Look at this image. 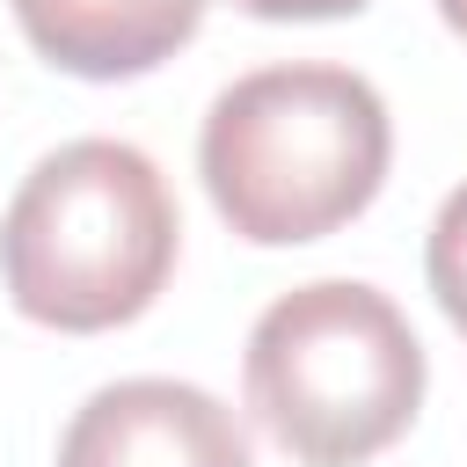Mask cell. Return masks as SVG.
Instances as JSON below:
<instances>
[{
    "instance_id": "6da1fadb",
    "label": "cell",
    "mask_w": 467,
    "mask_h": 467,
    "mask_svg": "<svg viewBox=\"0 0 467 467\" xmlns=\"http://www.w3.org/2000/svg\"><path fill=\"white\" fill-rule=\"evenodd\" d=\"M394 161V117L350 66H255L212 95L197 175L212 212L255 248H299L350 226Z\"/></svg>"
},
{
    "instance_id": "8992f818",
    "label": "cell",
    "mask_w": 467,
    "mask_h": 467,
    "mask_svg": "<svg viewBox=\"0 0 467 467\" xmlns=\"http://www.w3.org/2000/svg\"><path fill=\"white\" fill-rule=\"evenodd\" d=\"M423 277H431V299L445 306V321L467 336V182H460V190L438 204V219H431Z\"/></svg>"
},
{
    "instance_id": "5b68a950",
    "label": "cell",
    "mask_w": 467,
    "mask_h": 467,
    "mask_svg": "<svg viewBox=\"0 0 467 467\" xmlns=\"http://www.w3.org/2000/svg\"><path fill=\"white\" fill-rule=\"evenodd\" d=\"M29 51L73 80H139L168 66L197 22L204 0H7Z\"/></svg>"
},
{
    "instance_id": "52a82bcc",
    "label": "cell",
    "mask_w": 467,
    "mask_h": 467,
    "mask_svg": "<svg viewBox=\"0 0 467 467\" xmlns=\"http://www.w3.org/2000/svg\"><path fill=\"white\" fill-rule=\"evenodd\" d=\"M234 7L255 22H336V15H358L365 0H234Z\"/></svg>"
},
{
    "instance_id": "7a4b0ae2",
    "label": "cell",
    "mask_w": 467,
    "mask_h": 467,
    "mask_svg": "<svg viewBox=\"0 0 467 467\" xmlns=\"http://www.w3.org/2000/svg\"><path fill=\"white\" fill-rule=\"evenodd\" d=\"M175 248L182 219L161 168L131 139H66L22 175L0 219V285L22 321L102 336L161 299Z\"/></svg>"
},
{
    "instance_id": "ba28073f",
    "label": "cell",
    "mask_w": 467,
    "mask_h": 467,
    "mask_svg": "<svg viewBox=\"0 0 467 467\" xmlns=\"http://www.w3.org/2000/svg\"><path fill=\"white\" fill-rule=\"evenodd\" d=\"M438 15H445V29L467 44V0H438Z\"/></svg>"
},
{
    "instance_id": "277c9868",
    "label": "cell",
    "mask_w": 467,
    "mask_h": 467,
    "mask_svg": "<svg viewBox=\"0 0 467 467\" xmlns=\"http://www.w3.org/2000/svg\"><path fill=\"white\" fill-rule=\"evenodd\" d=\"M58 467H255V452L241 416L204 387L109 379L73 409Z\"/></svg>"
},
{
    "instance_id": "3957f363",
    "label": "cell",
    "mask_w": 467,
    "mask_h": 467,
    "mask_svg": "<svg viewBox=\"0 0 467 467\" xmlns=\"http://www.w3.org/2000/svg\"><path fill=\"white\" fill-rule=\"evenodd\" d=\"M423 343L409 314L365 277H314L277 292L241 358L248 416L299 467H365L423 409Z\"/></svg>"
}]
</instances>
